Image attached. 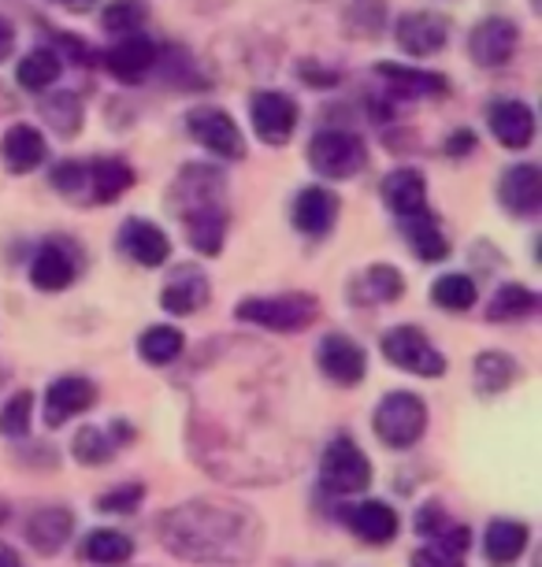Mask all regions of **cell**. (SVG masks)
Masks as SVG:
<instances>
[{
  "label": "cell",
  "instance_id": "3",
  "mask_svg": "<svg viewBox=\"0 0 542 567\" xmlns=\"http://www.w3.org/2000/svg\"><path fill=\"white\" fill-rule=\"evenodd\" d=\"M235 316L272 334H297L320 319V301L313 293H279V297H246L238 301Z\"/></svg>",
  "mask_w": 542,
  "mask_h": 567
},
{
  "label": "cell",
  "instance_id": "20",
  "mask_svg": "<svg viewBox=\"0 0 542 567\" xmlns=\"http://www.w3.org/2000/svg\"><path fill=\"white\" fill-rule=\"evenodd\" d=\"M487 126H491L494 142L513 148V153L535 142V112L524 101H494L487 109Z\"/></svg>",
  "mask_w": 542,
  "mask_h": 567
},
{
  "label": "cell",
  "instance_id": "39",
  "mask_svg": "<svg viewBox=\"0 0 542 567\" xmlns=\"http://www.w3.org/2000/svg\"><path fill=\"white\" fill-rule=\"evenodd\" d=\"M52 186H57L60 197L74 200V205H90V175L82 159H68V164L52 171Z\"/></svg>",
  "mask_w": 542,
  "mask_h": 567
},
{
  "label": "cell",
  "instance_id": "32",
  "mask_svg": "<svg viewBox=\"0 0 542 567\" xmlns=\"http://www.w3.org/2000/svg\"><path fill=\"white\" fill-rule=\"evenodd\" d=\"M82 556H86L90 564L98 567H120L134 556V542L126 538L123 530H112V527H98L86 534V542H82Z\"/></svg>",
  "mask_w": 542,
  "mask_h": 567
},
{
  "label": "cell",
  "instance_id": "4",
  "mask_svg": "<svg viewBox=\"0 0 542 567\" xmlns=\"http://www.w3.org/2000/svg\"><path fill=\"white\" fill-rule=\"evenodd\" d=\"M371 431L387 449H412L428 431V404L412 390H395L379 401Z\"/></svg>",
  "mask_w": 542,
  "mask_h": 567
},
{
  "label": "cell",
  "instance_id": "15",
  "mask_svg": "<svg viewBox=\"0 0 542 567\" xmlns=\"http://www.w3.org/2000/svg\"><path fill=\"white\" fill-rule=\"evenodd\" d=\"M156 60H161V49H156L153 38L145 34H120V41L104 52V68L112 71V79H120L126 85H137L149 79V71L156 68Z\"/></svg>",
  "mask_w": 542,
  "mask_h": 567
},
{
  "label": "cell",
  "instance_id": "42",
  "mask_svg": "<svg viewBox=\"0 0 542 567\" xmlns=\"http://www.w3.org/2000/svg\"><path fill=\"white\" fill-rule=\"evenodd\" d=\"M142 497H145V486H120V489H112V494H104L98 497V508L101 512H134L137 505H142Z\"/></svg>",
  "mask_w": 542,
  "mask_h": 567
},
{
  "label": "cell",
  "instance_id": "47",
  "mask_svg": "<svg viewBox=\"0 0 542 567\" xmlns=\"http://www.w3.org/2000/svg\"><path fill=\"white\" fill-rule=\"evenodd\" d=\"M49 4H57V8H68V12H93L98 8V0H49Z\"/></svg>",
  "mask_w": 542,
  "mask_h": 567
},
{
  "label": "cell",
  "instance_id": "2",
  "mask_svg": "<svg viewBox=\"0 0 542 567\" xmlns=\"http://www.w3.org/2000/svg\"><path fill=\"white\" fill-rule=\"evenodd\" d=\"M172 205L183 219L190 245L201 256H219L227 238V200H223V175L216 167L194 164L175 182Z\"/></svg>",
  "mask_w": 542,
  "mask_h": 567
},
{
  "label": "cell",
  "instance_id": "31",
  "mask_svg": "<svg viewBox=\"0 0 542 567\" xmlns=\"http://www.w3.org/2000/svg\"><path fill=\"white\" fill-rule=\"evenodd\" d=\"M539 305H542L539 293H531L528 286L505 282L502 290L491 297V305H487V319H491V323H520V319L535 316Z\"/></svg>",
  "mask_w": 542,
  "mask_h": 567
},
{
  "label": "cell",
  "instance_id": "9",
  "mask_svg": "<svg viewBox=\"0 0 542 567\" xmlns=\"http://www.w3.org/2000/svg\"><path fill=\"white\" fill-rule=\"evenodd\" d=\"M249 120H253V131H257V137L264 145L283 148L297 131V104H294L290 93L257 90L249 97Z\"/></svg>",
  "mask_w": 542,
  "mask_h": 567
},
{
  "label": "cell",
  "instance_id": "46",
  "mask_svg": "<svg viewBox=\"0 0 542 567\" xmlns=\"http://www.w3.org/2000/svg\"><path fill=\"white\" fill-rule=\"evenodd\" d=\"M12 49H16V30L4 16H0V63L12 56Z\"/></svg>",
  "mask_w": 542,
  "mask_h": 567
},
{
  "label": "cell",
  "instance_id": "48",
  "mask_svg": "<svg viewBox=\"0 0 542 567\" xmlns=\"http://www.w3.org/2000/svg\"><path fill=\"white\" fill-rule=\"evenodd\" d=\"M0 567H27V564L19 560V553L12 549V545L0 542Z\"/></svg>",
  "mask_w": 542,
  "mask_h": 567
},
{
  "label": "cell",
  "instance_id": "17",
  "mask_svg": "<svg viewBox=\"0 0 542 567\" xmlns=\"http://www.w3.org/2000/svg\"><path fill=\"white\" fill-rule=\"evenodd\" d=\"M49 159V142L38 126L30 123H12L0 137V167L8 175H30Z\"/></svg>",
  "mask_w": 542,
  "mask_h": 567
},
{
  "label": "cell",
  "instance_id": "16",
  "mask_svg": "<svg viewBox=\"0 0 542 567\" xmlns=\"http://www.w3.org/2000/svg\"><path fill=\"white\" fill-rule=\"evenodd\" d=\"M498 200L509 216L535 219L542 212V171L535 164H513L498 178Z\"/></svg>",
  "mask_w": 542,
  "mask_h": 567
},
{
  "label": "cell",
  "instance_id": "30",
  "mask_svg": "<svg viewBox=\"0 0 542 567\" xmlns=\"http://www.w3.org/2000/svg\"><path fill=\"white\" fill-rule=\"evenodd\" d=\"M528 538H531V534H528L524 523L494 519L491 527H487V534H483V553H487V560H491V564L509 567V564H517L520 556H524Z\"/></svg>",
  "mask_w": 542,
  "mask_h": 567
},
{
  "label": "cell",
  "instance_id": "6",
  "mask_svg": "<svg viewBox=\"0 0 542 567\" xmlns=\"http://www.w3.org/2000/svg\"><path fill=\"white\" fill-rule=\"evenodd\" d=\"M379 349H382V357H387V363H395L398 371L420 374V379H442L446 374V357L431 346L420 327L406 323V327L387 330Z\"/></svg>",
  "mask_w": 542,
  "mask_h": 567
},
{
  "label": "cell",
  "instance_id": "5",
  "mask_svg": "<svg viewBox=\"0 0 542 567\" xmlns=\"http://www.w3.org/2000/svg\"><path fill=\"white\" fill-rule=\"evenodd\" d=\"M308 164L324 178H354L368 164V145L354 131H320L308 142Z\"/></svg>",
  "mask_w": 542,
  "mask_h": 567
},
{
  "label": "cell",
  "instance_id": "29",
  "mask_svg": "<svg viewBox=\"0 0 542 567\" xmlns=\"http://www.w3.org/2000/svg\"><path fill=\"white\" fill-rule=\"evenodd\" d=\"M401 293H406V275L390 264H371L354 282L357 305H395Z\"/></svg>",
  "mask_w": 542,
  "mask_h": 567
},
{
  "label": "cell",
  "instance_id": "41",
  "mask_svg": "<svg viewBox=\"0 0 542 567\" xmlns=\"http://www.w3.org/2000/svg\"><path fill=\"white\" fill-rule=\"evenodd\" d=\"M412 567H464L461 560V553L450 549V545H442V542H428V545H420L417 553H412Z\"/></svg>",
  "mask_w": 542,
  "mask_h": 567
},
{
  "label": "cell",
  "instance_id": "11",
  "mask_svg": "<svg viewBox=\"0 0 542 567\" xmlns=\"http://www.w3.org/2000/svg\"><path fill=\"white\" fill-rule=\"evenodd\" d=\"M316 363H320L324 379H331L335 386H357L368 374V352L349 334H327L316 349Z\"/></svg>",
  "mask_w": 542,
  "mask_h": 567
},
{
  "label": "cell",
  "instance_id": "40",
  "mask_svg": "<svg viewBox=\"0 0 542 567\" xmlns=\"http://www.w3.org/2000/svg\"><path fill=\"white\" fill-rule=\"evenodd\" d=\"M30 415H34V393L19 390L16 398H8L4 409H0V434H4V437H27Z\"/></svg>",
  "mask_w": 542,
  "mask_h": 567
},
{
  "label": "cell",
  "instance_id": "22",
  "mask_svg": "<svg viewBox=\"0 0 542 567\" xmlns=\"http://www.w3.org/2000/svg\"><path fill=\"white\" fill-rule=\"evenodd\" d=\"M120 249L142 267H164L167 256H172V241L156 223L134 216L120 227Z\"/></svg>",
  "mask_w": 542,
  "mask_h": 567
},
{
  "label": "cell",
  "instance_id": "37",
  "mask_svg": "<svg viewBox=\"0 0 542 567\" xmlns=\"http://www.w3.org/2000/svg\"><path fill=\"white\" fill-rule=\"evenodd\" d=\"M41 120H45L52 131L63 134V137H74L82 126V101L74 97V93H49V97H41Z\"/></svg>",
  "mask_w": 542,
  "mask_h": 567
},
{
  "label": "cell",
  "instance_id": "1",
  "mask_svg": "<svg viewBox=\"0 0 542 567\" xmlns=\"http://www.w3.org/2000/svg\"><path fill=\"white\" fill-rule=\"evenodd\" d=\"M164 549L190 564H246L260 549V519L231 501H186L156 523Z\"/></svg>",
  "mask_w": 542,
  "mask_h": 567
},
{
  "label": "cell",
  "instance_id": "23",
  "mask_svg": "<svg viewBox=\"0 0 542 567\" xmlns=\"http://www.w3.org/2000/svg\"><path fill=\"white\" fill-rule=\"evenodd\" d=\"M379 194H382V205L395 212L398 219L417 216V212L428 208V182H423V175H420L417 167L390 171V175L382 178Z\"/></svg>",
  "mask_w": 542,
  "mask_h": 567
},
{
  "label": "cell",
  "instance_id": "28",
  "mask_svg": "<svg viewBox=\"0 0 542 567\" xmlns=\"http://www.w3.org/2000/svg\"><path fill=\"white\" fill-rule=\"evenodd\" d=\"M401 230H406V241L417 260L423 264H439L450 256V241H446V234L439 227V219L431 216L428 208L417 212V216H406L401 219Z\"/></svg>",
  "mask_w": 542,
  "mask_h": 567
},
{
  "label": "cell",
  "instance_id": "19",
  "mask_svg": "<svg viewBox=\"0 0 542 567\" xmlns=\"http://www.w3.org/2000/svg\"><path fill=\"white\" fill-rule=\"evenodd\" d=\"M134 437L131 423L115 420L109 426H79V434H74L71 442V456L79 460L82 467H104L112 464L115 449L126 445Z\"/></svg>",
  "mask_w": 542,
  "mask_h": 567
},
{
  "label": "cell",
  "instance_id": "21",
  "mask_svg": "<svg viewBox=\"0 0 542 567\" xmlns=\"http://www.w3.org/2000/svg\"><path fill=\"white\" fill-rule=\"evenodd\" d=\"M290 219H294V230H301L305 238H324V234H331L338 219V197L324 186H305L301 194L294 197Z\"/></svg>",
  "mask_w": 542,
  "mask_h": 567
},
{
  "label": "cell",
  "instance_id": "25",
  "mask_svg": "<svg viewBox=\"0 0 542 567\" xmlns=\"http://www.w3.org/2000/svg\"><path fill=\"white\" fill-rule=\"evenodd\" d=\"M71 530H74V512L60 508V505H49V508H38L34 516H30L27 542L34 545V553H41V556H57L63 545H68Z\"/></svg>",
  "mask_w": 542,
  "mask_h": 567
},
{
  "label": "cell",
  "instance_id": "14",
  "mask_svg": "<svg viewBox=\"0 0 542 567\" xmlns=\"http://www.w3.org/2000/svg\"><path fill=\"white\" fill-rule=\"evenodd\" d=\"M93 404H98V386H93L90 379H82V374H63V379H57L45 390V409H41V420H45V426L57 431V426L71 423L74 415L90 412Z\"/></svg>",
  "mask_w": 542,
  "mask_h": 567
},
{
  "label": "cell",
  "instance_id": "35",
  "mask_svg": "<svg viewBox=\"0 0 542 567\" xmlns=\"http://www.w3.org/2000/svg\"><path fill=\"white\" fill-rule=\"evenodd\" d=\"M513 379H517L513 357H505V352H480V357H475V390H480L483 398H494V393L509 390Z\"/></svg>",
  "mask_w": 542,
  "mask_h": 567
},
{
  "label": "cell",
  "instance_id": "45",
  "mask_svg": "<svg viewBox=\"0 0 542 567\" xmlns=\"http://www.w3.org/2000/svg\"><path fill=\"white\" fill-rule=\"evenodd\" d=\"M475 148V134L472 131H457L446 137V156H453V159H461V156H469Z\"/></svg>",
  "mask_w": 542,
  "mask_h": 567
},
{
  "label": "cell",
  "instance_id": "24",
  "mask_svg": "<svg viewBox=\"0 0 542 567\" xmlns=\"http://www.w3.org/2000/svg\"><path fill=\"white\" fill-rule=\"evenodd\" d=\"M346 516V527L357 534L360 542L368 545H387L398 538V512L390 505H382V501H365V505H354L342 512Z\"/></svg>",
  "mask_w": 542,
  "mask_h": 567
},
{
  "label": "cell",
  "instance_id": "36",
  "mask_svg": "<svg viewBox=\"0 0 542 567\" xmlns=\"http://www.w3.org/2000/svg\"><path fill=\"white\" fill-rule=\"evenodd\" d=\"M431 301L446 308V312H469L480 301V290H475V282L469 275H442L434 278L431 286Z\"/></svg>",
  "mask_w": 542,
  "mask_h": 567
},
{
  "label": "cell",
  "instance_id": "38",
  "mask_svg": "<svg viewBox=\"0 0 542 567\" xmlns=\"http://www.w3.org/2000/svg\"><path fill=\"white\" fill-rule=\"evenodd\" d=\"M145 16H149L145 0H112L101 12V27L109 30V34H134V30L145 23Z\"/></svg>",
  "mask_w": 542,
  "mask_h": 567
},
{
  "label": "cell",
  "instance_id": "26",
  "mask_svg": "<svg viewBox=\"0 0 542 567\" xmlns=\"http://www.w3.org/2000/svg\"><path fill=\"white\" fill-rule=\"evenodd\" d=\"M164 312L172 316H194L208 305V278L197 267H178V271L167 278L164 293H161Z\"/></svg>",
  "mask_w": 542,
  "mask_h": 567
},
{
  "label": "cell",
  "instance_id": "10",
  "mask_svg": "<svg viewBox=\"0 0 542 567\" xmlns=\"http://www.w3.org/2000/svg\"><path fill=\"white\" fill-rule=\"evenodd\" d=\"M82 271V252L74 249V241L63 238H49L38 249V256L30 260V282L41 293H60L79 278Z\"/></svg>",
  "mask_w": 542,
  "mask_h": 567
},
{
  "label": "cell",
  "instance_id": "43",
  "mask_svg": "<svg viewBox=\"0 0 542 567\" xmlns=\"http://www.w3.org/2000/svg\"><path fill=\"white\" fill-rule=\"evenodd\" d=\"M450 527H453V523L442 512L439 501H428V505L417 512V534H423V538H439V534H446Z\"/></svg>",
  "mask_w": 542,
  "mask_h": 567
},
{
  "label": "cell",
  "instance_id": "12",
  "mask_svg": "<svg viewBox=\"0 0 542 567\" xmlns=\"http://www.w3.org/2000/svg\"><path fill=\"white\" fill-rule=\"evenodd\" d=\"M517 45H520V27L513 19H502V16L483 19L469 34V56L480 63V68H505V63L513 60Z\"/></svg>",
  "mask_w": 542,
  "mask_h": 567
},
{
  "label": "cell",
  "instance_id": "44",
  "mask_svg": "<svg viewBox=\"0 0 542 567\" xmlns=\"http://www.w3.org/2000/svg\"><path fill=\"white\" fill-rule=\"evenodd\" d=\"M297 74H301V82H308V85H338V71H327L313 60H305Z\"/></svg>",
  "mask_w": 542,
  "mask_h": 567
},
{
  "label": "cell",
  "instance_id": "8",
  "mask_svg": "<svg viewBox=\"0 0 542 567\" xmlns=\"http://www.w3.org/2000/svg\"><path fill=\"white\" fill-rule=\"evenodd\" d=\"M186 131L190 137L212 153L216 159H242L246 156V137H242L238 123L231 120L223 109H212V104H201L186 115Z\"/></svg>",
  "mask_w": 542,
  "mask_h": 567
},
{
  "label": "cell",
  "instance_id": "34",
  "mask_svg": "<svg viewBox=\"0 0 542 567\" xmlns=\"http://www.w3.org/2000/svg\"><path fill=\"white\" fill-rule=\"evenodd\" d=\"M60 74H63V60L57 56V52H52V49H34V52H27V56L19 60L16 79L30 93H45L49 85L60 79Z\"/></svg>",
  "mask_w": 542,
  "mask_h": 567
},
{
  "label": "cell",
  "instance_id": "27",
  "mask_svg": "<svg viewBox=\"0 0 542 567\" xmlns=\"http://www.w3.org/2000/svg\"><path fill=\"white\" fill-rule=\"evenodd\" d=\"M86 175H90V205H112V200H120L134 186V171L120 156L90 159Z\"/></svg>",
  "mask_w": 542,
  "mask_h": 567
},
{
  "label": "cell",
  "instance_id": "13",
  "mask_svg": "<svg viewBox=\"0 0 542 567\" xmlns=\"http://www.w3.org/2000/svg\"><path fill=\"white\" fill-rule=\"evenodd\" d=\"M395 38L398 45L417 60L439 56L450 41V19L439 12H406L395 23Z\"/></svg>",
  "mask_w": 542,
  "mask_h": 567
},
{
  "label": "cell",
  "instance_id": "33",
  "mask_svg": "<svg viewBox=\"0 0 542 567\" xmlns=\"http://www.w3.org/2000/svg\"><path fill=\"white\" fill-rule=\"evenodd\" d=\"M186 349V338L183 330L175 327H149L142 330V338H137V357H142L145 363H153V368H164V363H175L178 357H183Z\"/></svg>",
  "mask_w": 542,
  "mask_h": 567
},
{
  "label": "cell",
  "instance_id": "18",
  "mask_svg": "<svg viewBox=\"0 0 542 567\" xmlns=\"http://www.w3.org/2000/svg\"><path fill=\"white\" fill-rule=\"evenodd\" d=\"M376 74L387 85V97H398V101H428V97H446L450 93V82L434 71H417V68H406V63H390L382 60L376 63Z\"/></svg>",
  "mask_w": 542,
  "mask_h": 567
},
{
  "label": "cell",
  "instance_id": "7",
  "mask_svg": "<svg viewBox=\"0 0 542 567\" xmlns=\"http://www.w3.org/2000/svg\"><path fill=\"white\" fill-rule=\"evenodd\" d=\"M371 483V460L360 453L354 437H335L320 456V486L327 494H360Z\"/></svg>",
  "mask_w": 542,
  "mask_h": 567
}]
</instances>
